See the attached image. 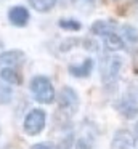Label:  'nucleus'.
I'll return each instance as SVG.
<instances>
[{
    "instance_id": "obj_1",
    "label": "nucleus",
    "mask_w": 138,
    "mask_h": 149,
    "mask_svg": "<svg viewBox=\"0 0 138 149\" xmlns=\"http://www.w3.org/2000/svg\"><path fill=\"white\" fill-rule=\"evenodd\" d=\"M29 90H31L34 100L40 104H51L56 100V91L53 88V84L45 75L32 77L31 84H29Z\"/></svg>"
},
{
    "instance_id": "obj_2",
    "label": "nucleus",
    "mask_w": 138,
    "mask_h": 149,
    "mask_svg": "<svg viewBox=\"0 0 138 149\" xmlns=\"http://www.w3.org/2000/svg\"><path fill=\"white\" fill-rule=\"evenodd\" d=\"M124 66L120 56L117 55H109L101 59V66H99V72H101V79L104 85H112L117 82L119 75H120V69Z\"/></svg>"
},
{
    "instance_id": "obj_3",
    "label": "nucleus",
    "mask_w": 138,
    "mask_h": 149,
    "mask_svg": "<svg viewBox=\"0 0 138 149\" xmlns=\"http://www.w3.org/2000/svg\"><path fill=\"white\" fill-rule=\"evenodd\" d=\"M47 125V114L43 109L35 107V109L29 111L27 116L24 117V132L31 136H35L39 133H42V130Z\"/></svg>"
},
{
    "instance_id": "obj_4",
    "label": "nucleus",
    "mask_w": 138,
    "mask_h": 149,
    "mask_svg": "<svg viewBox=\"0 0 138 149\" xmlns=\"http://www.w3.org/2000/svg\"><path fill=\"white\" fill-rule=\"evenodd\" d=\"M79 104H80L79 95L72 87H67V85L61 87V90L58 91V106H60L61 111L74 114L79 109Z\"/></svg>"
},
{
    "instance_id": "obj_5",
    "label": "nucleus",
    "mask_w": 138,
    "mask_h": 149,
    "mask_svg": "<svg viewBox=\"0 0 138 149\" xmlns=\"http://www.w3.org/2000/svg\"><path fill=\"white\" fill-rule=\"evenodd\" d=\"M114 107L124 119L133 120L138 117V101L133 96H122L114 103Z\"/></svg>"
},
{
    "instance_id": "obj_6",
    "label": "nucleus",
    "mask_w": 138,
    "mask_h": 149,
    "mask_svg": "<svg viewBox=\"0 0 138 149\" xmlns=\"http://www.w3.org/2000/svg\"><path fill=\"white\" fill-rule=\"evenodd\" d=\"M135 138L128 130H117L116 135L112 136L111 141V149H132L135 146Z\"/></svg>"
},
{
    "instance_id": "obj_7",
    "label": "nucleus",
    "mask_w": 138,
    "mask_h": 149,
    "mask_svg": "<svg viewBox=\"0 0 138 149\" xmlns=\"http://www.w3.org/2000/svg\"><path fill=\"white\" fill-rule=\"evenodd\" d=\"M8 19L13 26L16 27H24L26 24L31 19V15H29V10L22 5H15L8 10Z\"/></svg>"
},
{
    "instance_id": "obj_8",
    "label": "nucleus",
    "mask_w": 138,
    "mask_h": 149,
    "mask_svg": "<svg viewBox=\"0 0 138 149\" xmlns=\"http://www.w3.org/2000/svg\"><path fill=\"white\" fill-rule=\"evenodd\" d=\"M93 68H95L93 59L92 58H85L82 63H79V64H71L67 71H69V74L72 75V77L83 79V77H88V75L92 74Z\"/></svg>"
},
{
    "instance_id": "obj_9",
    "label": "nucleus",
    "mask_w": 138,
    "mask_h": 149,
    "mask_svg": "<svg viewBox=\"0 0 138 149\" xmlns=\"http://www.w3.org/2000/svg\"><path fill=\"white\" fill-rule=\"evenodd\" d=\"M24 59V52L22 50H8V52L0 53V69L13 68L19 64Z\"/></svg>"
},
{
    "instance_id": "obj_10",
    "label": "nucleus",
    "mask_w": 138,
    "mask_h": 149,
    "mask_svg": "<svg viewBox=\"0 0 138 149\" xmlns=\"http://www.w3.org/2000/svg\"><path fill=\"white\" fill-rule=\"evenodd\" d=\"M116 29H117L116 21H109V19H98L92 24V27H90L93 36H99V37H104L106 34L116 32Z\"/></svg>"
},
{
    "instance_id": "obj_11",
    "label": "nucleus",
    "mask_w": 138,
    "mask_h": 149,
    "mask_svg": "<svg viewBox=\"0 0 138 149\" xmlns=\"http://www.w3.org/2000/svg\"><path fill=\"white\" fill-rule=\"evenodd\" d=\"M101 39H103V45H104V48L109 50V52H120V50L127 48L124 39H122L117 32L106 34V36L101 37Z\"/></svg>"
},
{
    "instance_id": "obj_12",
    "label": "nucleus",
    "mask_w": 138,
    "mask_h": 149,
    "mask_svg": "<svg viewBox=\"0 0 138 149\" xmlns=\"http://www.w3.org/2000/svg\"><path fill=\"white\" fill-rule=\"evenodd\" d=\"M120 32H122V39L125 43L130 45H138V29L130 24H122L120 26Z\"/></svg>"
},
{
    "instance_id": "obj_13",
    "label": "nucleus",
    "mask_w": 138,
    "mask_h": 149,
    "mask_svg": "<svg viewBox=\"0 0 138 149\" xmlns=\"http://www.w3.org/2000/svg\"><path fill=\"white\" fill-rule=\"evenodd\" d=\"M0 79L8 85H19L21 84V75L15 68H5L0 71Z\"/></svg>"
},
{
    "instance_id": "obj_14",
    "label": "nucleus",
    "mask_w": 138,
    "mask_h": 149,
    "mask_svg": "<svg viewBox=\"0 0 138 149\" xmlns=\"http://www.w3.org/2000/svg\"><path fill=\"white\" fill-rule=\"evenodd\" d=\"M29 5L39 13H47V11L53 10L56 5V0H27Z\"/></svg>"
},
{
    "instance_id": "obj_15",
    "label": "nucleus",
    "mask_w": 138,
    "mask_h": 149,
    "mask_svg": "<svg viewBox=\"0 0 138 149\" xmlns=\"http://www.w3.org/2000/svg\"><path fill=\"white\" fill-rule=\"evenodd\" d=\"M13 100V90L8 84L0 79V104H10Z\"/></svg>"
},
{
    "instance_id": "obj_16",
    "label": "nucleus",
    "mask_w": 138,
    "mask_h": 149,
    "mask_svg": "<svg viewBox=\"0 0 138 149\" xmlns=\"http://www.w3.org/2000/svg\"><path fill=\"white\" fill-rule=\"evenodd\" d=\"M58 26L63 31H72V32L82 29V24L76 19H71V18H63V19H60L58 21Z\"/></svg>"
},
{
    "instance_id": "obj_17",
    "label": "nucleus",
    "mask_w": 138,
    "mask_h": 149,
    "mask_svg": "<svg viewBox=\"0 0 138 149\" xmlns=\"http://www.w3.org/2000/svg\"><path fill=\"white\" fill-rule=\"evenodd\" d=\"M74 5H76L77 8H80V10H85V11H88V10H92L93 8V5H95V0H71Z\"/></svg>"
},
{
    "instance_id": "obj_18",
    "label": "nucleus",
    "mask_w": 138,
    "mask_h": 149,
    "mask_svg": "<svg viewBox=\"0 0 138 149\" xmlns=\"http://www.w3.org/2000/svg\"><path fill=\"white\" fill-rule=\"evenodd\" d=\"M76 149H92V143L87 138H79L76 141Z\"/></svg>"
},
{
    "instance_id": "obj_19",
    "label": "nucleus",
    "mask_w": 138,
    "mask_h": 149,
    "mask_svg": "<svg viewBox=\"0 0 138 149\" xmlns=\"http://www.w3.org/2000/svg\"><path fill=\"white\" fill-rule=\"evenodd\" d=\"M31 149H58L56 146L53 144V143H35V144H32V148Z\"/></svg>"
},
{
    "instance_id": "obj_20",
    "label": "nucleus",
    "mask_w": 138,
    "mask_h": 149,
    "mask_svg": "<svg viewBox=\"0 0 138 149\" xmlns=\"http://www.w3.org/2000/svg\"><path fill=\"white\" fill-rule=\"evenodd\" d=\"M135 138H137V141H138V122H137V125H135Z\"/></svg>"
}]
</instances>
